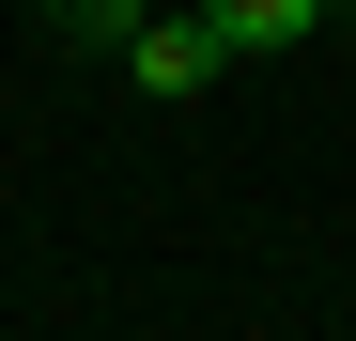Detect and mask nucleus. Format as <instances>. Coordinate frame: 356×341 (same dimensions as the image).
I'll use <instances>...</instances> for the list:
<instances>
[{
	"label": "nucleus",
	"mask_w": 356,
	"mask_h": 341,
	"mask_svg": "<svg viewBox=\"0 0 356 341\" xmlns=\"http://www.w3.org/2000/svg\"><path fill=\"white\" fill-rule=\"evenodd\" d=\"M232 63H248V47H232L217 16H140V47H124V78H140V93H170V109H186V93H217Z\"/></svg>",
	"instance_id": "nucleus-1"
},
{
	"label": "nucleus",
	"mask_w": 356,
	"mask_h": 341,
	"mask_svg": "<svg viewBox=\"0 0 356 341\" xmlns=\"http://www.w3.org/2000/svg\"><path fill=\"white\" fill-rule=\"evenodd\" d=\"M202 16H217L232 47H310V31L341 16V0H202Z\"/></svg>",
	"instance_id": "nucleus-2"
},
{
	"label": "nucleus",
	"mask_w": 356,
	"mask_h": 341,
	"mask_svg": "<svg viewBox=\"0 0 356 341\" xmlns=\"http://www.w3.org/2000/svg\"><path fill=\"white\" fill-rule=\"evenodd\" d=\"M140 16L155 0H63V31H93V47H140Z\"/></svg>",
	"instance_id": "nucleus-3"
},
{
	"label": "nucleus",
	"mask_w": 356,
	"mask_h": 341,
	"mask_svg": "<svg viewBox=\"0 0 356 341\" xmlns=\"http://www.w3.org/2000/svg\"><path fill=\"white\" fill-rule=\"evenodd\" d=\"M341 16H356V0H341Z\"/></svg>",
	"instance_id": "nucleus-4"
}]
</instances>
